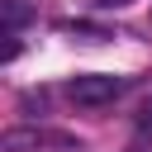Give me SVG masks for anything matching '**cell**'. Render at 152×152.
Listing matches in <instances>:
<instances>
[{
  "mask_svg": "<svg viewBox=\"0 0 152 152\" xmlns=\"http://www.w3.org/2000/svg\"><path fill=\"white\" fill-rule=\"evenodd\" d=\"M128 90V76H104V71H95V76H71L66 81V95L76 100V104H86V109H100V104H109L114 95H124Z\"/></svg>",
  "mask_w": 152,
  "mask_h": 152,
  "instance_id": "obj_2",
  "label": "cell"
},
{
  "mask_svg": "<svg viewBox=\"0 0 152 152\" xmlns=\"http://www.w3.org/2000/svg\"><path fill=\"white\" fill-rule=\"evenodd\" d=\"M100 10H124V5H133V0H95Z\"/></svg>",
  "mask_w": 152,
  "mask_h": 152,
  "instance_id": "obj_6",
  "label": "cell"
},
{
  "mask_svg": "<svg viewBox=\"0 0 152 152\" xmlns=\"http://www.w3.org/2000/svg\"><path fill=\"white\" fill-rule=\"evenodd\" d=\"M62 28H66V33H81V38H90V43H100V38H109L104 28H90V24H71V19H66Z\"/></svg>",
  "mask_w": 152,
  "mask_h": 152,
  "instance_id": "obj_4",
  "label": "cell"
},
{
  "mask_svg": "<svg viewBox=\"0 0 152 152\" xmlns=\"http://www.w3.org/2000/svg\"><path fill=\"white\" fill-rule=\"evenodd\" d=\"M0 152H81V138L62 128H10L0 133Z\"/></svg>",
  "mask_w": 152,
  "mask_h": 152,
  "instance_id": "obj_1",
  "label": "cell"
},
{
  "mask_svg": "<svg viewBox=\"0 0 152 152\" xmlns=\"http://www.w3.org/2000/svg\"><path fill=\"white\" fill-rule=\"evenodd\" d=\"M138 128H142V133H147V128H152V104H147V109H142V114H138Z\"/></svg>",
  "mask_w": 152,
  "mask_h": 152,
  "instance_id": "obj_5",
  "label": "cell"
},
{
  "mask_svg": "<svg viewBox=\"0 0 152 152\" xmlns=\"http://www.w3.org/2000/svg\"><path fill=\"white\" fill-rule=\"evenodd\" d=\"M0 14H5V38H14L28 24V5H19V0H0Z\"/></svg>",
  "mask_w": 152,
  "mask_h": 152,
  "instance_id": "obj_3",
  "label": "cell"
}]
</instances>
